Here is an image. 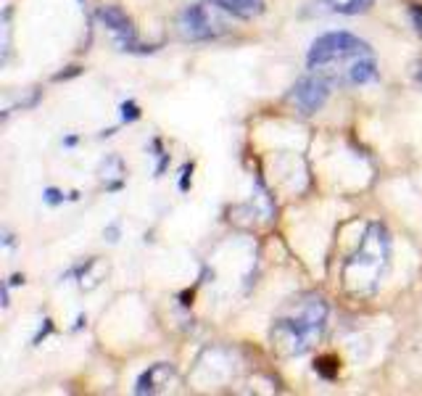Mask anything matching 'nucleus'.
<instances>
[{
	"mask_svg": "<svg viewBox=\"0 0 422 396\" xmlns=\"http://www.w3.org/2000/svg\"><path fill=\"white\" fill-rule=\"evenodd\" d=\"M306 66L338 88H359L378 77V58L369 43L351 32H327L309 48Z\"/></svg>",
	"mask_w": 422,
	"mask_h": 396,
	"instance_id": "f257e3e1",
	"label": "nucleus"
},
{
	"mask_svg": "<svg viewBox=\"0 0 422 396\" xmlns=\"http://www.w3.org/2000/svg\"><path fill=\"white\" fill-rule=\"evenodd\" d=\"M327 325V304L319 293L296 298L272 325V346L282 357H301L322 338Z\"/></svg>",
	"mask_w": 422,
	"mask_h": 396,
	"instance_id": "f03ea898",
	"label": "nucleus"
},
{
	"mask_svg": "<svg viewBox=\"0 0 422 396\" xmlns=\"http://www.w3.org/2000/svg\"><path fill=\"white\" fill-rule=\"evenodd\" d=\"M390 264V238L388 230L372 222L359 241L357 251L351 253L343 264V286L354 296H372L378 293L383 277Z\"/></svg>",
	"mask_w": 422,
	"mask_h": 396,
	"instance_id": "7ed1b4c3",
	"label": "nucleus"
},
{
	"mask_svg": "<svg viewBox=\"0 0 422 396\" xmlns=\"http://www.w3.org/2000/svg\"><path fill=\"white\" fill-rule=\"evenodd\" d=\"M327 98H330V82L317 77V74L301 77L291 88V93H288V100L301 114H317L327 103Z\"/></svg>",
	"mask_w": 422,
	"mask_h": 396,
	"instance_id": "20e7f679",
	"label": "nucleus"
},
{
	"mask_svg": "<svg viewBox=\"0 0 422 396\" xmlns=\"http://www.w3.org/2000/svg\"><path fill=\"white\" fill-rule=\"evenodd\" d=\"M180 34L185 40H193V43H201V40H211L217 37V22L214 16L209 13L206 6H187L180 16Z\"/></svg>",
	"mask_w": 422,
	"mask_h": 396,
	"instance_id": "39448f33",
	"label": "nucleus"
},
{
	"mask_svg": "<svg viewBox=\"0 0 422 396\" xmlns=\"http://www.w3.org/2000/svg\"><path fill=\"white\" fill-rule=\"evenodd\" d=\"M98 19L106 24V29L114 34V43L119 45L121 51H138V34H135V27L132 22L124 16V11H119L117 6H106L98 11Z\"/></svg>",
	"mask_w": 422,
	"mask_h": 396,
	"instance_id": "423d86ee",
	"label": "nucleus"
},
{
	"mask_svg": "<svg viewBox=\"0 0 422 396\" xmlns=\"http://www.w3.org/2000/svg\"><path fill=\"white\" fill-rule=\"evenodd\" d=\"M211 3L238 19H253L264 11V0H211Z\"/></svg>",
	"mask_w": 422,
	"mask_h": 396,
	"instance_id": "0eeeda50",
	"label": "nucleus"
},
{
	"mask_svg": "<svg viewBox=\"0 0 422 396\" xmlns=\"http://www.w3.org/2000/svg\"><path fill=\"white\" fill-rule=\"evenodd\" d=\"M330 11L343 13V16H359L375 6V0H322Z\"/></svg>",
	"mask_w": 422,
	"mask_h": 396,
	"instance_id": "6e6552de",
	"label": "nucleus"
},
{
	"mask_svg": "<svg viewBox=\"0 0 422 396\" xmlns=\"http://www.w3.org/2000/svg\"><path fill=\"white\" fill-rule=\"evenodd\" d=\"M100 177L106 180V185H109L111 190H117V187L121 185V180H124V164H121L119 156H109V159L103 161Z\"/></svg>",
	"mask_w": 422,
	"mask_h": 396,
	"instance_id": "1a4fd4ad",
	"label": "nucleus"
},
{
	"mask_svg": "<svg viewBox=\"0 0 422 396\" xmlns=\"http://www.w3.org/2000/svg\"><path fill=\"white\" fill-rule=\"evenodd\" d=\"M409 19H411V24H414V29H417V34L422 37V6H411Z\"/></svg>",
	"mask_w": 422,
	"mask_h": 396,
	"instance_id": "9d476101",
	"label": "nucleus"
},
{
	"mask_svg": "<svg viewBox=\"0 0 422 396\" xmlns=\"http://www.w3.org/2000/svg\"><path fill=\"white\" fill-rule=\"evenodd\" d=\"M121 111H124V114H121V119L124 121H132V119H138V117H140V111H138L135 103H121Z\"/></svg>",
	"mask_w": 422,
	"mask_h": 396,
	"instance_id": "9b49d317",
	"label": "nucleus"
},
{
	"mask_svg": "<svg viewBox=\"0 0 422 396\" xmlns=\"http://www.w3.org/2000/svg\"><path fill=\"white\" fill-rule=\"evenodd\" d=\"M45 201H48V204H61V201H64V198H61V193H58V190H53V187H48V190H45Z\"/></svg>",
	"mask_w": 422,
	"mask_h": 396,
	"instance_id": "f8f14e48",
	"label": "nucleus"
},
{
	"mask_svg": "<svg viewBox=\"0 0 422 396\" xmlns=\"http://www.w3.org/2000/svg\"><path fill=\"white\" fill-rule=\"evenodd\" d=\"M417 77L422 79V64H417Z\"/></svg>",
	"mask_w": 422,
	"mask_h": 396,
	"instance_id": "ddd939ff",
	"label": "nucleus"
}]
</instances>
